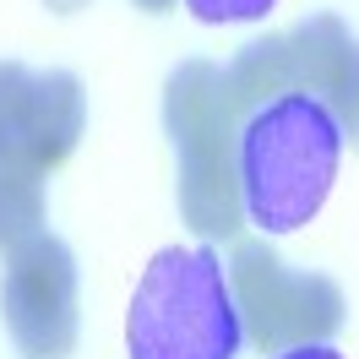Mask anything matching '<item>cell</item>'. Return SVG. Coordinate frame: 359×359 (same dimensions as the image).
Masks as SVG:
<instances>
[{
	"label": "cell",
	"instance_id": "6da1fadb",
	"mask_svg": "<svg viewBox=\"0 0 359 359\" xmlns=\"http://www.w3.org/2000/svg\"><path fill=\"white\" fill-rule=\"evenodd\" d=\"M343 142L348 136L337 126V114L311 93H283V98H267L262 109H250L234 142L245 218L262 234H289L311 224L337 180Z\"/></svg>",
	"mask_w": 359,
	"mask_h": 359
},
{
	"label": "cell",
	"instance_id": "7a4b0ae2",
	"mask_svg": "<svg viewBox=\"0 0 359 359\" xmlns=\"http://www.w3.org/2000/svg\"><path fill=\"white\" fill-rule=\"evenodd\" d=\"M88 93L71 71L0 60V256L44 229V185L76 153Z\"/></svg>",
	"mask_w": 359,
	"mask_h": 359
},
{
	"label": "cell",
	"instance_id": "3957f363",
	"mask_svg": "<svg viewBox=\"0 0 359 359\" xmlns=\"http://www.w3.org/2000/svg\"><path fill=\"white\" fill-rule=\"evenodd\" d=\"M245 343L229 272L207 245L158 250L126 316L131 359H234Z\"/></svg>",
	"mask_w": 359,
	"mask_h": 359
},
{
	"label": "cell",
	"instance_id": "277c9868",
	"mask_svg": "<svg viewBox=\"0 0 359 359\" xmlns=\"http://www.w3.org/2000/svg\"><path fill=\"white\" fill-rule=\"evenodd\" d=\"M163 126L175 142L180 163V212L202 240H234L245 224L240 207V169H234V142L240 120L229 114L224 66L212 60H185L163 82Z\"/></svg>",
	"mask_w": 359,
	"mask_h": 359
},
{
	"label": "cell",
	"instance_id": "5b68a950",
	"mask_svg": "<svg viewBox=\"0 0 359 359\" xmlns=\"http://www.w3.org/2000/svg\"><path fill=\"white\" fill-rule=\"evenodd\" d=\"M229 114L245 126L250 109H262L267 98L283 93H311L337 114L343 136L359 142V39L337 22L332 11L305 17L299 27L245 44L224 71Z\"/></svg>",
	"mask_w": 359,
	"mask_h": 359
},
{
	"label": "cell",
	"instance_id": "8992f818",
	"mask_svg": "<svg viewBox=\"0 0 359 359\" xmlns=\"http://www.w3.org/2000/svg\"><path fill=\"white\" fill-rule=\"evenodd\" d=\"M229 294L245 337L262 354L299 343H327L343 332V289L321 272H294L267 240H240L229 256Z\"/></svg>",
	"mask_w": 359,
	"mask_h": 359
},
{
	"label": "cell",
	"instance_id": "52a82bcc",
	"mask_svg": "<svg viewBox=\"0 0 359 359\" xmlns=\"http://www.w3.org/2000/svg\"><path fill=\"white\" fill-rule=\"evenodd\" d=\"M0 316L22 359H71L76 348V256L60 234H33L6 250Z\"/></svg>",
	"mask_w": 359,
	"mask_h": 359
},
{
	"label": "cell",
	"instance_id": "ba28073f",
	"mask_svg": "<svg viewBox=\"0 0 359 359\" xmlns=\"http://www.w3.org/2000/svg\"><path fill=\"white\" fill-rule=\"evenodd\" d=\"M196 22H262L278 0H185Z\"/></svg>",
	"mask_w": 359,
	"mask_h": 359
},
{
	"label": "cell",
	"instance_id": "9c48e42d",
	"mask_svg": "<svg viewBox=\"0 0 359 359\" xmlns=\"http://www.w3.org/2000/svg\"><path fill=\"white\" fill-rule=\"evenodd\" d=\"M278 359H343V354L327 348V343H299V348H283Z\"/></svg>",
	"mask_w": 359,
	"mask_h": 359
},
{
	"label": "cell",
	"instance_id": "30bf717a",
	"mask_svg": "<svg viewBox=\"0 0 359 359\" xmlns=\"http://www.w3.org/2000/svg\"><path fill=\"white\" fill-rule=\"evenodd\" d=\"M136 6H142V11H169L175 0H136Z\"/></svg>",
	"mask_w": 359,
	"mask_h": 359
},
{
	"label": "cell",
	"instance_id": "8fae6325",
	"mask_svg": "<svg viewBox=\"0 0 359 359\" xmlns=\"http://www.w3.org/2000/svg\"><path fill=\"white\" fill-rule=\"evenodd\" d=\"M49 6H55V11H76L82 0H49Z\"/></svg>",
	"mask_w": 359,
	"mask_h": 359
}]
</instances>
